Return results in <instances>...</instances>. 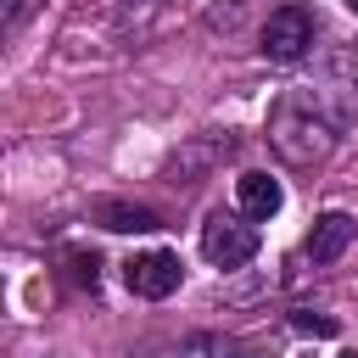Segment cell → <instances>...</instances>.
Returning a JSON list of instances; mask_svg holds the SVG:
<instances>
[{
	"label": "cell",
	"instance_id": "obj_7",
	"mask_svg": "<svg viewBox=\"0 0 358 358\" xmlns=\"http://www.w3.org/2000/svg\"><path fill=\"white\" fill-rule=\"evenodd\" d=\"M352 235H358V218H352V213H341V207H330V213H319V218H313V229H308V246H302V252H308V263H319V268H324V263H336V257L352 246Z\"/></svg>",
	"mask_w": 358,
	"mask_h": 358
},
{
	"label": "cell",
	"instance_id": "obj_10",
	"mask_svg": "<svg viewBox=\"0 0 358 358\" xmlns=\"http://www.w3.org/2000/svg\"><path fill=\"white\" fill-rule=\"evenodd\" d=\"M34 6H39V0H0V34L22 28V22L34 17Z\"/></svg>",
	"mask_w": 358,
	"mask_h": 358
},
{
	"label": "cell",
	"instance_id": "obj_11",
	"mask_svg": "<svg viewBox=\"0 0 358 358\" xmlns=\"http://www.w3.org/2000/svg\"><path fill=\"white\" fill-rule=\"evenodd\" d=\"M241 11H246V0H229V6H207V28H224V34H229V28L241 22Z\"/></svg>",
	"mask_w": 358,
	"mask_h": 358
},
{
	"label": "cell",
	"instance_id": "obj_1",
	"mask_svg": "<svg viewBox=\"0 0 358 358\" xmlns=\"http://www.w3.org/2000/svg\"><path fill=\"white\" fill-rule=\"evenodd\" d=\"M330 101H358V90H313V84H302V90H285L274 101V112H268V145L280 151V162L313 168V162H324L336 151L352 106H330Z\"/></svg>",
	"mask_w": 358,
	"mask_h": 358
},
{
	"label": "cell",
	"instance_id": "obj_5",
	"mask_svg": "<svg viewBox=\"0 0 358 358\" xmlns=\"http://www.w3.org/2000/svg\"><path fill=\"white\" fill-rule=\"evenodd\" d=\"M280 207H285V185H280L274 173H263V168H246V173L235 179V213H241V218H252V224H268Z\"/></svg>",
	"mask_w": 358,
	"mask_h": 358
},
{
	"label": "cell",
	"instance_id": "obj_9",
	"mask_svg": "<svg viewBox=\"0 0 358 358\" xmlns=\"http://www.w3.org/2000/svg\"><path fill=\"white\" fill-rule=\"evenodd\" d=\"M291 330L330 341V336H336V319H330V313H313V308H291Z\"/></svg>",
	"mask_w": 358,
	"mask_h": 358
},
{
	"label": "cell",
	"instance_id": "obj_3",
	"mask_svg": "<svg viewBox=\"0 0 358 358\" xmlns=\"http://www.w3.org/2000/svg\"><path fill=\"white\" fill-rule=\"evenodd\" d=\"M201 257L213 263V268H241V263H252L257 257V224L252 218H241V213H207V224H201Z\"/></svg>",
	"mask_w": 358,
	"mask_h": 358
},
{
	"label": "cell",
	"instance_id": "obj_2",
	"mask_svg": "<svg viewBox=\"0 0 358 358\" xmlns=\"http://www.w3.org/2000/svg\"><path fill=\"white\" fill-rule=\"evenodd\" d=\"M313 39H319V17L308 6H296V0L291 6H274L268 22H263V56L274 67H296L313 50Z\"/></svg>",
	"mask_w": 358,
	"mask_h": 358
},
{
	"label": "cell",
	"instance_id": "obj_12",
	"mask_svg": "<svg viewBox=\"0 0 358 358\" xmlns=\"http://www.w3.org/2000/svg\"><path fill=\"white\" fill-rule=\"evenodd\" d=\"M341 358H358V352H341Z\"/></svg>",
	"mask_w": 358,
	"mask_h": 358
},
{
	"label": "cell",
	"instance_id": "obj_6",
	"mask_svg": "<svg viewBox=\"0 0 358 358\" xmlns=\"http://www.w3.org/2000/svg\"><path fill=\"white\" fill-rule=\"evenodd\" d=\"M90 224L112 229V235H157L162 229V213L145 207V201H123V196H101L90 207Z\"/></svg>",
	"mask_w": 358,
	"mask_h": 358
},
{
	"label": "cell",
	"instance_id": "obj_4",
	"mask_svg": "<svg viewBox=\"0 0 358 358\" xmlns=\"http://www.w3.org/2000/svg\"><path fill=\"white\" fill-rule=\"evenodd\" d=\"M123 285H129V296H140V302H162V296H173V291L185 285V263H179V252H168V246L134 252V257L123 263Z\"/></svg>",
	"mask_w": 358,
	"mask_h": 358
},
{
	"label": "cell",
	"instance_id": "obj_14",
	"mask_svg": "<svg viewBox=\"0 0 358 358\" xmlns=\"http://www.w3.org/2000/svg\"><path fill=\"white\" fill-rule=\"evenodd\" d=\"M0 358H6V352H0Z\"/></svg>",
	"mask_w": 358,
	"mask_h": 358
},
{
	"label": "cell",
	"instance_id": "obj_8",
	"mask_svg": "<svg viewBox=\"0 0 358 358\" xmlns=\"http://www.w3.org/2000/svg\"><path fill=\"white\" fill-rule=\"evenodd\" d=\"M62 263H67V280H73L78 291H90V296L101 291V257H95V252H84V246H67V252H62Z\"/></svg>",
	"mask_w": 358,
	"mask_h": 358
},
{
	"label": "cell",
	"instance_id": "obj_13",
	"mask_svg": "<svg viewBox=\"0 0 358 358\" xmlns=\"http://www.w3.org/2000/svg\"><path fill=\"white\" fill-rule=\"evenodd\" d=\"M352 11H358V0H352Z\"/></svg>",
	"mask_w": 358,
	"mask_h": 358
}]
</instances>
